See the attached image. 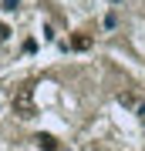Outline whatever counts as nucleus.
I'll return each mask as SVG.
<instances>
[{
  "label": "nucleus",
  "mask_w": 145,
  "mask_h": 151,
  "mask_svg": "<svg viewBox=\"0 0 145 151\" xmlns=\"http://www.w3.org/2000/svg\"><path fill=\"white\" fill-rule=\"evenodd\" d=\"M34 141H37L41 151H61V148H58V138H51V134H37Z\"/></svg>",
  "instance_id": "obj_2"
},
{
  "label": "nucleus",
  "mask_w": 145,
  "mask_h": 151,
  "mask_svg": "<svg viewBox=\"0 0 145 151\" xmlns=\"http://www.w3.org/2000/svg\"><path fill=\"white\" fill-rule=\"evenodd\" d=\"M14 111H17V118H34L37 114V108H34V84H24L14 94Z\"/></svg>",
  "instance_id": "obj_1"
},
{
  "label": "nucleus",
  "mask_w": 145,
  "mask_h": 151,
  "mask_svg": "<svg viewBox=\"0 0 145 151\" xmlns=\"http://www.w3.org/2000/svg\"><path fill=\"white\" fill-rule=\"evenodd\" d=\"M7 37H10V27H7V24H0V44H7Z\"/></svg>",
  "instance_id": "obj_4"
},
{
  "label": "nucleus",
  "mask_w": 145,
  "mask_h": 151,
  "mask_svg": "<svg viewBox=\"0 0 145 151\" xmlns=\"http://www.w3.org/2000/svg\"><path fill=\"white\" fill-rule=\"evenodd\" d=\"M91 47V37L88 34H78V37H71V50H88Z\"/></svg>",
  "instance_id": "obj_3"
},
{
  "label": "nucleus",
  "mask_w": 145,
  "mask_h": 151,
  "mask_svg": "<svg viewBox=\"0 0 145 151\" xmlns=\"http://www.w3.org/2000/svg\"><path fill=\"white\" fill-rule=\"evenodd\" d=\"M4 10H17V0H4Z\"/></svg>",
  "instance_id": "obj_5"
}]
</instances>
